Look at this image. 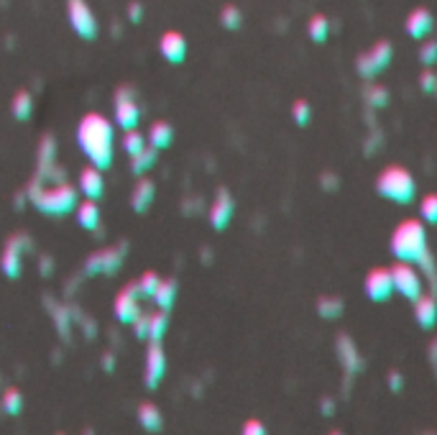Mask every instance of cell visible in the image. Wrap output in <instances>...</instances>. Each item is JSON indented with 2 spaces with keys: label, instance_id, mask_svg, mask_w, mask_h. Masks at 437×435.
Masks as SVG:
<instances>
[{
  "label": "cell",
  "instance_id": "cell-1",
  "mask_svg": "<svg viewBox=\"0 0 437 435\" xmlns=\"http://www.w3.org/2000/svg\"><path fill=\"white\" fill-rule=\"evenodd\" d=\"M113 138H116V131L105 116L100 113L82 116L77 126V146L98 169H107L113 164Z\"/></svg>",
  "mask_w": 437,
  "mask_h": 435
},
{
  "label": "cell",
  "instance_id": "cell-2",
  "mask_svg": "<svg viewBox=\"0 0 437 435\" xmlns=\"http://www.w3.org/2000/svg\"><path fill=\"white\" fill-rule=\"evenodd\" d=\"M26 198L31 200L39 213L44 215H67L77 208V187L70 184V182H54V184H46L41 180H34L28 184Z\"/></svg>",
  "mask_w": 437,
  "mask_h": 435
},
{
  "label": "cell",
  "instance_id": "cell-3",
  "mask_svg": "<svg viewBox=\"0 0 437 435\" xmlns=\"http://www.w3.org/2000/svg\"><path fill=\"white\" fill-rule=\"evenodd\" d=\"M427 231L420 220H404L394 228L392 233V254L399 259V262H409L417 264L422 256L427 254Z\"/></svg>",
  "mask_w": 437,
  "mask_h": 435
},
{
  "label": "cell",
  "instance_id": "cell-4",
  "mask_svg": "<svg viewBox=\"0 0 437 435\" xmlns=\"http://www.w3.org/2000/svg\"><path fill=\"white\" fill-rule=\"evenodd\" d=\"M376 192L396 205H409L417 195V184L404 167H386L384 172L376 177Z\"/></svg>",
  "mask_w": 437,
  "mask_h": 435
},
{
  "label": "cell",
  "instance_id": "cell-5",
  "mask_svg": "<svg viewBox=\"0 0 437 435\" xmlns=\"http://www.w3.org/2000/svg\"><path fill=\"white\" fill-rule=\"evenodd\" d=\"M392 277H394V292H399L402 297L414 302L420 295H425V277H422V272H417L409 262L396 264L392 269Z\"/></svg>",
  "mask_w": 437,
  "mask_h": 435
},
{
  "label": "cell",
  "instance_id": "cell-6",
  "mask_svg": "<svg viewBox=\"0 0 437 435\" xmlns=\"http://www.w3.org/2000/svg\"><path fill=\"white\" fill-rule=\"evenodd\" d=\"M67 13H70V23L74 28V34L85 41H92V39L98 36V19H95V13L92 8L87 6V0H70L67 3Z\"/></svg>",
  "mask_w": 437,
  "mask_h": 435
},
{
  "label": "cell",
  "instance_id": "cell-7",
  "mask_svg": "<svg viewBox=\"0 0 437 435\" xmlns=\"http://www.w3.org/2000/svg\"><path fill=\"white\" fill-rule=\"evenodd\" d=\"M141 120V105L136 103V90L131 85H123L118 87L116 92V126L123 128V131H131V128L138 126Z\"/></svg>",
  "mask_w": 437,
  "mask_h": 435
},
{
  "label": "cell",
  "instance_id": "cell-8",
  "mask_svg": "<svg viewBox=\"0 0 437 435\" xmlns=\"http://www.w3.org/2000/svg\"><path fill=\"white\" fill-rule=\"evenodd\" d=\"M141 292H138V284H125L123 290L116 295V305H113V312H116V320L123 323V326H131L136 317L141 315Z\"/></svg>",
  "mask_w": 437,
  "mask_h": 435
},
{
  "label": "cell",
  "instance_id": "cell-9",
  "mask_svg": "<svg viewBox=\"0 0 437 435\" xmlns=\"http://www.w3.org/2000/svg\"><path fill=\"white\" fill-rule=\"evenodd\" d=\"M389 62H392V44H389V41H379L371 52L358 56L356 67H358V72H361V77L371 80V77H376L381 70H386Z\"/></svg>",
  "mask_w": 437,
  "mask_h": 435
},
{
  "label": "cell",
  "instance_id": "cell-10",
  "mask_svg": "<svg viewBox=\"0 0 437 435\" xmlns=\"http://www.w3.org/2000/svg\"><path fill=\"white\" fill-rule=\"evenodd\" d=\"M125 246H107L103 251H95L85 262V272L87 274H116L123 264Z\"/></svg>",
  "mask_w": 437,
  "mask_h": 435
},
{
  "label": "cell",
  "instance_id": "cell-11",
  "mask_svg": "<svg viewBox=\"0 0 437 435\" xmlns=\"http://www.w3.org/2000/svg\"><path fill=\"white\" fill-rule=\"evenodd\" d=\"M167 374V354H164V346L161 341H151L146 348V363H143V379L149 390H156L159 381Z\"/></svg>",
  "mask_w": 437,
  "mask_h": 435
},
{
  "label": "cell",
  "instance_id": "cell-12",
  "mask_svg": "<svg viewBox=\"0 0 437 435\" xmlns=\"http://www.w3.org/2000/svg\"><path fill=\"white\" fill-rule=\"evenodd\" d=\"M23 248H28V238L13 236L0 254V269L8 279H18L23 272Z\"/></svg>",
  "mask_w": 437,
  "mask_h": 435
},
{
  "label": "cell",
  "instance_id": "cell-13",
  "mask_svg": "<svg viewBox=\"0 0 437 435\" xmlns=\"http://www.w3.org/2000/svg\"><path fill=\"white\" fill-rule=\"evenodd\" d=\"M366 295L374 302H386L394 295V277L392 269H374L366 277Z\"/></svg>",
  "mask_w": 437,
  "mask_h": 435
},
{
  "label": "cell",
  "instance_id": "cell-14",
  "mask_svg": "<svg viewBox=\"0 0 437 435\" xmlns=\"http://www.w3.org/2000/svg\"><path fill=\"white\" fill-rule=\"evenodd\" d=\"M233 210H235V202H233L231 192L225 190V187H220L213 208H210V226H213L215 231H225L233 218Z\"/></svg>",
  "mask_w": 437,
  "mask_h": 435
},
{
  "label": "cell",
  "instance_id": "cell-15",
  "mask_svg": "<svg viewBox=\"0 0 437 435\" xmlns=\"http://www.w3.org/2000/svg\"><path fill=\"white\" fill-rule=\"evenodd\" d=\"M159 52L161 56L171 64L184 62V56H187V39L182 36L179 31H167V34L159 39Z\"/></svg>",
  "mask_w": 437,
  "mask_h": 435
},
{
  "label": "cell",
  "instance_id": "cell-16",
  "mask_svg": "<svg viewBox=\"0 0 437 435\" xmlns=\"http://www.w3.org/2000/svg\"><path fill=\"white\" fill-rule=\"evenodd\" d=\"M80 192L87 200H100L105 192V180H103V169H98L95 164H89L80 172Z\"/></svg>",
  "mask_w": 437,
  "mask_h": 435
},
{
  "label": "cell",
  "instance_id": "cell-17",
  "mask_svg": "<svg viewBox=\"0 0 437 435\" xmlns=\"http://www.w3.org/2000/svg\"><path fill=\"white\" fill-rule=\"evenodd\" d=\"M153 198H156V184H153V180L141 174V180L136 182L134 192H131V208L136 213H146V210L151 208Z\"/></svg>",
  "mask_w": 437,
  "mask_h": 435
},
{
  "label": "cell",
  "instance_id": "cell-18",
  "mask_svg": "<svg viewBox=\"0 0 437 435\" xmlns=\"http://www.w3.org/2000/svg\"><path fill=\"white\" fill-rule=\"evenodd\" d=\"M414 320L420 323V328L429 330L437 323V299L435 295H420L414 299Z\"/></svg>",
  "mask_w": 437,
  "mask_h": 435
},
{
  "label": "cell",
  "instance_id": "cell-19",
  "mask_svg": "<svg viewBox=\"0 0 437 435\" xmlns=\"http://www.w3.org/2000/svg\"><path fill=\"white\" fill-rule=\"evenodd\" d=\"M338 356L340 361H343V366H345V372L348 374H356L363 369V359H361V354H358L356 343L350 341L348 336H338Z\"/></svg>",
  "mask_w": 437,
  "mask_h": 435
},
{
  "label": "cell",
  "instance_id": "cell-20",
  "mask_svg": "<svg viewBox=\"0 0 437 435\" xmlns=\"http://www.w3.org/2000/svg\"><path fill=\"white\" fill-rule=\"evenodd\" d=\"M77 213V226L85 228V231H98L100 228V208L98 200H85L82 205L74 208Z\"/></svg>",
  "mask_w": 437,
  "mask_h": 435
},
{
  "label": "cell",
  "instance_id": "cell-21",
  "mask_svg": "<svg viewBox=\"0 0 437 435\" xmlns=\"http://www.w3.org/2000/svg\"><path fill=\"white\" fill-rule=\"evenodd\" d=\"M138 423H141L143 430L159 433L161 425H164V415H161V410L153 402H141L138 405Z\"/></svg>",
  "mask_w": 437,
  "mask_h": 435
},
{
  "label": "cell",
  "instance_id": "cell-22",
  "mask_svg": "<svg viewBox=\"0 0 437 435\" xmlns=\"http://www.w3.org/2000/svg\"><path fill=\"white\" fill-rule=\"evenodd\" d=\"M146 138H149V146H153V149H167L174 141V128L167 120H153Z\"/></svg>",
  "mask_w": 437,
  "mask_h": 435
},
{
  "label": "cell",
  "instance_id": "cell-23",
  "mask_svg": "<svg viewBox=\"0 0 437 435\" xmlns=\"http://www.w3.org/2000/svg\"><path fill=\"white\" fill-rule=\"evenodd\" d=\"M407 31H409L412 39H425L432 31V16H429V10L420 8L414 10L407 21Z\"/></svg>",
  "mask_w": 437,
  "mask_h": 435
},
{
  "label": "cell",
  "instance_id": "cell-24",
  "mask_svg": "<svg viewBox=\"0 0 437 435\" xmlns=\"http://www.w3.org/2000/svg\"><path fill=\"white\" fill-rule=\"evenodd\" d=\"M177 292H179L177 279H161L151 299L156 302V308L159 310H171L174 299H177Z\"/></svg>",
  "mask_w": 437,
  "mask_h": 435
},
{
  "label": "cell",
  "instance_id": "cell-25",
  "mask_svg": "<svg viewBox=\"0 0 437 435\" xmlns=\"http://www.w3.org/2000/svg\"><path fill=\"white\" fill-rule=\"evenodd\" d=\"M10 113L16 120H28L34 116V95L28 90H18L10 103Z\"/></svg>",
  "mask_w": 437,
  "mask_h": 435
},
{
  "label": "cell",
  "instance_id": "cell-26",
  "mask_svg": "<svg viewBox=\"0 0 437 435\" xmlns=\"http://www.w3.org/2000/svg\"><path fill=\"white\" fill-rule=\"evenodd\" d=\"M36 156H39V172L56 164V141H54L52 134H44V136H41L39 149H36Z\"/></svg>",
  "mask_w": 437,
  "mask_h": 435
},
{
  "label": "cell",
  "instance_id": "cell-27",
  "mask_svg": "<svg viewBox=\"0 0 437 435\" xmlns=\"http://www.w3.org/2000/svg\"><path fill=\"white\" fill-rule=\"evenodd\" d=\"M156 156H159V149L146 146L143 151H138V154L131 156V172L138 174V177H141V174H146L153 167V164H156Z\"/></svg>",
  "mask_w": 437,
  "mask_h": 435
},
{
  "label": "cell",
  "instance_id": "cell-28",
  "mask_svg": "<svg viewBox=\"0 0 437 435\" xmlns=\"http://www.w3.org/2000/svg\"><path fill=\"white\" fill-rule=\"evenodd\" d=\"M167 328H169L167 310H159V312L149 315V341H164V336H167Z\"/></svg>",
  "mask_w": 437,
  "mask_h": 435
},
{
  "label": "cell",
  "instance_id": "cell-29",
  "mask_svg": "<svg viewBox=\"0 0 437 435\" xmlns=\"http://www.w3.org/2000/svg\"><path fill=\"white\" fill-rule=\"evenodd\" d=\"M317 315L325 320H335L343 315V299L340 297H320L317 299Z\"/></svg>",
  "mask_w": 437,
  "mask_h": 435
},
{
  "label": "cell",
  "instance_id": "cell-30",
  "mask_svg": "<svg viewBox=\"0 0 437 435\" xmlns=\"http://www.w3.org/2000/svg\"><path fill=\"white\" fill-rule=\"evenodd\" d=\"M146 146H149V138L143 136V134H138L136 128L125 131V136H123V151L128 156H134V154H138V151H143Z\"/></svg>",
  "mask_w": 437,
  "mask_h": 435
},
{
  "label": "cell",
  "instance_id": "cell-31",
  "mask_svg": "<svg viewBox=\"0 0 437 435\" xmlns=\"http://www.w3.org/2000/svg\"><path fill=\"white\" fill-rule=\"evenodd\" d=\"M420 272H422V277H425V282H429V287H432V295L437 292V264H435V256L429 254H425L420 259Z\"/></svg>",
  "mask_w": 437,
  "mask_h": 435
},
{
  "label": "cell",
  "instance_id": "cell-32",
  "mask_svg": "<svg viewBox=\"0 0 437 435\" xmlns=\"http://www.w3.org/2000/svg\"><path fill=\"white\" fill-rule=\"evenodd\" d=\"M0 405H3V410H6L8 415H21V410H23V394H21L16 387H10V390H6Z\"/></svg>",
  "mask_w": 437,
  "mask_h": 435
},
{
  "label": "cell",
  "instance_id": "cell-33",
  "mask_svg": "<svg viewBox=\"0 0 437 435\" xmlns=\"http://www.w3.org/2000/svg\"><path fill=\"white\" fill-rule=\"evenodd\" d=\"M363 95H366V103L371 108H384L386 103H389V90L381 87V85H368Z\"/></svg>",
  "mask_w": 437,
  "mask_h": 435
},
{
  "label": "cell",
  "instance_id": "cell-34",
  "mask_svg": "<svg viewBox=\"0 0 437 435\" xmlns=\"http://www.w3.org/2000/svg\"><path fill=\"white\" fill-rule=\"evenodd\" d=\"M161 277L156 272H143L141 279L136 282L138 284V292H141V297H153V292H156V287H159Z\"/></svg>",
  "mask_w": 437,
  "mask_h": 435
},
{
  "label": "cell",
  "instance_id": "cell-35",
  "mask_svg": "<svg viewBox=\"0 0 437 435\" xmlns=\"http://www.w3.org/2000/svg\"><path fill=\"white\" fill-rule=\"evenodd\" d=\"M54 323H56V330H59V336L70 338V330H72V310L70 308H54Z\"/></svg>",
  "mask_w": 437,
  "mask_h": 435
},
{
  "label": "cell",
  "instance_id": "cell-36",
  "mask_svg": "<svg viewBox=\"0 0 437 435\" xmlns=\"http://www.w3.org/2000/svg\"><path fill=\"white\" fill-rule=\"evenodd\" d=\"M241 10L235 8V6H225L223 10H220V23H223L228 31H235V28H241Z\"/></svg>",
  "mask_w": 437,
  "mask_h": 435
},
{
  "label": "cell",
  "instance_id": "cell-37",
  "mask_svg": "<svg viewBox=\"0 0 437 435\" xmlns=\"http://www.w3.org/2000/svg\"><path fill=\"white\" fill-rule=\"evenodd\" d=\"M292 116H295L297 126H307L310 118H312V108H310V103H307V100H297L295 105H292Z\"/></svg>",
  "mask_w": 437,
  "mask_h": 435
},
{
  "label": "cell",
  "instance_id": "cell-38",
  "mask_svg": "<svg viewBox=\"0 0 437 435\" xmlns=\"http://www.w3.org/2000/svg\"><path fill=\"white\" fill-rule=\"evenodd\" d=\"M328 31H330V26H328V19H325V16H315V19L310 21V36H312V41H325V39H328Z\"/></svg>",
  "mask_w": 437,
  "mask_h": 435
},
{
  "label": "cell",
  "instance_id": "cell-39",
  "mask_svg": "<svg viewBox=\"0 0 437 435\" xmlns=\"http://www.w3.org/2000/svg\"><path fill=\"white\" fill-rule=\"evenodd\" d=\"M420 213H422V218H425L427 223L437 226V195H427V198L422 200Z\"/></svg>",
  "mask_w": 437,
  "mask_h": 435
},
{
  "label": "cell",
  "instance_id": "cell-40",
  "mask_svg": "<svg viewBox=\"0 0 437 435\" xmlns=\"http://www.w3.org/2000/svg\"><path fill=\"white\" fill-rule=\"evenodd\" d=\"M420 62L432 67L437 62V41H427V44L420 49Z\"/></svg>",
  "mask_w": 437,
  "mask_h": 435
},
{
  "label": "cell",
  "instance_id": "cell-41",
  "mask_svg": "<svg viewBox=\"0 0 437 435\" xmlns=\"http://www.w3.org/2000/svg\"><path fill=\"white\" fill-rule=\"evenodd\" d=\"M131 326H134V333H136V338H138V341H143V338L149 341V315H143V312H141V315L136 317Z\"/></svg>",
  "mask_w": 437,
  "mask_h": 435
},
{
  "label": "cell",
  "instance_id": "cell-42",
  "mask_svg": "<svg viewBox=\"0 0 437 435\" xmlns=\"http://www.w3.org/2000/svg\"><path fill=\"white\" fill-rule=\"evenodd\" d=\"M420 87L425 92H437V74L435 72H425L420 77Z\"/></svg>",
  "mask_w": 437,
  "mask_h": 435
},
{
  "label": "cell",
  "instance_id": "cell-43",
  "mask_svg": "<svg viewBox=\"0 0 437 435\" xmlns=\"http://www.w3.org/2000/svg\"><path fill=\"white\" fill-rule=\"evenodd\" d=\"M243 433H246V435H264V433H266V427L261 425L259 420H248V423L243 425Z\"/></svg>",
  "mask_w": 437,
  "mask_h": 435
},
{
  "label": "cell",
  "instance_id": "cell-44",
  "mask_svg": "<svg viewBox=\"0 0 437 435\" xmlns=\"http://www.w3.org/2000/svg\"><path fill=\"white\" fill-rule=\"evenodd\" d=\"M128 19L134 21V23H138V21L143 19V6L138 3V0H134V3L128 6Z\"/></svg>",
  "mask_w": 437,
  "mask_h": 435
},
{
  "label": "cell",
  "instance_id": "cell-45",
  "mask_svg": "<svg viewBox=\"0 0 437 435\" xmlns=\"http://www.w3.org/2000/svg\"><path fill=\"white\" fill-rule=\"evenodd\" d=\"M404 387V376L399 372H389V390L392 392H402Z\"/></svg>",
  "mask_w": 437,
  "mask_h": 435
},
{
  "label": "cell",
  "instance_id": "cell-46",
  "mask_svg": "<svg viewBox=\"0 0 437 435\" xmlns=\"http://www.w3.org/2000/svg\"><path fill=\"white\" fill-rule=\"evenodd\" d=\"M39 272L44 274V277H52V272H54L52 256H41V259H39Z\"/></svg>",
  "mask_w": 437,
  "mask_h": 435
},
{
  "label": "cell",
  "instance_id": "cell-47",
  "mask_svg": "<svg viewBox=\"0 0 437 435\" xmlns=\"http://www.w3.org/2000/svg\"><path fill=\"white\" fill-rule=\"evenodd\" d=\"M100 361H103V369H105V372H113V369H116V356L110 354V351H105Z\"/></svg>",
  "mask_w": 437,
  "mask_h": 435
},
{
  "label": "cell",
  "instance_id": "cell-48",
  "mask_svg": "<svg viewBox=\"0 0 437 435\" xmlns=\"http://www.w3.org/2000/svg\"><path fill=\"white\" fill-rule=\"evenodd\" d=\"M322 187H325V190H335V187H338L335 174H325V177H322Z\"/></svg>",
  "mask_w": 437,
  "mask_h": 435
},
{
  "label": "cell",
  "instance_id": "cell-49",
  "mask_svg": "<svg viewBox=\"0 0 437 435\" xmlns=\"http://www.w3.org/2000/svg\"><path fill=\"white\" fill-rule=\"evenodd\" d=\"M322 412H325V415H332V412H335V407H332V399H330V397L322 399Z\"/></svg>",
  "mask_w": 437,
  "mask_h": 435
}]
</instances>
